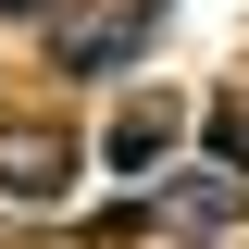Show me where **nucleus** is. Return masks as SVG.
<instances>
[{
  "instance_id": "f03ea898",
  "label": "nucleus",
  "mask_w": 249,
  "mask_h": 249,
  "mask_svg": "<svg viewBox=\"0 0 249 249\" xmlns=\"http://www.w3.org/2000/svg\"><path fill=\"white\" fill-rule=\"evenodd\" d=\"M0 187L13 199H62L75 187V137H0Z\"/></svg>"
},
{
  "instance_id": "7ed1b4c3",
  "label": "nucleus",
  "mask_w": 249,
  "mask_h": 249,
  "mask_svg": "<svg viewBox=\"0 0 249 249\" xmlns=\"http://www.w3.org/2000/svg\"><path fill=\"white\" fill-rule=\"evenodd\" d=\"M162 212H175V224H224V212H237V187H224V162H175V187H162Z\"/></svg>"
},
{
  "instance_id": "20e7f679",
  "label": "nucleus",
  "mask_w": 249,
  "mask_h": 249,
  "mask_svg": "<svg viewBox=\"0 0 249 249\" xmlns=\"http://www.w3.org/2000/svg\"><path fill=\"white\" fill-rule=\"evenodd\" d=\"M162 137H175V100H137V112L112 124V162H124V175H150V162H162Z\"/></svg>"
},
{
  "instance_id": "f257e3e1",
  "label": "nucleus",
  "mask_w": 249,
  "mask_h": 249,
  "mask_svg": "<svg viewBox=\"0 0 249 249\" xmlns=\"http://www.w3.org/2000/svg\"><path fill=\"white\" fill-rule=\"evenodd\" d=\"M150 25H162V0H112V13H62V25H50V50L75 62V75H112V62L137 50Z\"/></svg>"
}]
</instances>
